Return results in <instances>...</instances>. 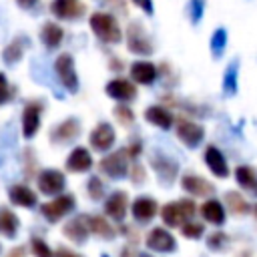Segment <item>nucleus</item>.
I'll list each match as a JSON object with an SVG mask.
<instances>
[{"instance_id": "de8ad7c7", "label": "nucleus", "mask_w": 257, "mask_h": 257, "mask_svg": "<svg viewBox=\"0 0 257 257\" xmlns=\"http://www.w3.org/2000/svg\"><path fill=\"white\" fill-rule=\"evenodd\" d=\"M255 193H257V187H255Z\"/></svg>"}, {"instance_id": "f03ea898", "label": "nucleus", "mask_w": 257, "mask_h": 257, "mask_svg": "<svg viewBox=\"0 0 257 257\" xmlns=\"http://www.w3.org/2000/svg\"><path fill=\"white\" fill-rule=\"evenodd\" d=\"M193 215H195V203L191 199H181V201H175V203H167L161 209L163 223L169 225V227H181Z\"/></svg>"}, {"instance_id": "423d86ee", "label": "nucleus", "mask_w": 257, "mask_h": 257, "mask_svg": "<svg viewBox=\"0 0 257 257\" xmlns=\"http://www.w3.org/2000/svg\"><path fill=\"white\" fill-rule=\"evenodd\" d=\"M54 68H56V74L60 78V82L70 90V92H76L78 90V78H76V72H74V60L70 54H60L54 62Z\"/></svg>"}, {"instance_id": "6ab92c4d", "label": "nucleus", "mask_w": 257, "mask_h": 257, "mask_svg": "<svg viewBox=\"0 0 257 257\" xmlns=\"http://www.w3.org/2000/svg\"><path fill=\"white\" fill-rule=\"evenodd\" d=\"M181 187H183L187 193L195 195V197H207V195H211V193L215 191L209 181H205V179H201V177H197V175H185V177L181 179Z\"/></svg>"}, {"instance_id": "1a4fd4ad", "label": "nucleus", "mask_w": 257, "mask_h": 257, "mask_svg": "<svg viewBox=\"0 0 257 257\" xmlns=\"http://www.w3.org/2000/svg\"><path fill=\"white\" fill-rule=\"evenodd\" d=\"M128 50L137 52V54H151L153 52V44L147 38L145 30L141 24H131L128 26Z\"/></svg>"}, {"instance_id": "9d476101", "label": "nucleus", "mask_w": 257, "mask_h": 257, "mask_svg": "<svg viewBox=\"0 0 257 257\" xmlns=\"http://www.w3.org/2000/svg\"><path fill=\"white\" fill-rule=\"evenodd\" d=\"M106 94L114 100H120V102H126V100H133L137 96V88L131 80L126 78H114L106 84Z\"/></svg>"}, {"instance_id": "bb28decb", "label": "nucleus", "mask_w": 257, "mask_h": 257, "mask_svg": "<svg viewBox=\"0 0 257 257\" xmlns=\"http://www.w3.org/2000/svg\"><path fill=\"white\" fill-rule=\"evenodd\" d=\"M62 36H64V32L56 22H46L42 32H40V38H42L46 48H56L62 42Z\"/></svg>"}, {"instance_id": "f8f14e48", "label": "nucleus", "mask_w": 257, "mask_h": 257, "mask_svg": "<svg viewBox=\"0 0 257 257\" xmlns=\"http://www.w3.org/2000/svg\"><path fill=\"white\" fill-rule=\"evenodd\" d=\"M205 163H207L209 171H211L215 177H219V179L229 177V165H227L223 153H221L217 147H213V145L207 147V151H205Z\"/></svg>"}, {"instance_id": "dca6fc26", "label": "nucleus", "mask_w": 257, "mask_h": 257, "mask_svg": "<svg viewBox=\"0 0 257 257\" xmlns=\"http://www.w3.org/2000/svg\"><path fill=\"white\" fill-rule=\"evenodd\" d=\"M90 145L96 151H106L114 145V128L108 122H100L92 133H90Z\"/></svg>"}, {"instance_id": "09e8293b", "label": "nucleus", "mask_w": 257, "mask_h": 257, "mask_svg": "<svg viewBox=\"0 0 257 257\" xmlns=\"http://www.w3.org/2000/svg\"><path fill=\"white\" fill-rule=\"evenodd\" d=\"M255 213H257V207H255Z\"/></svg>"}, {"instance_id": "412c9836", "label": "nucleus", "mask_w": 257, "mask_h": 257, "mask_svg": "<svg viewBox=\"0 0 257 257\" xmlns=\"http://www.w3.org/2000/svg\"><path fill=\"white\" fill-rule=\"evenodd\" d=\"M157 76V68L153 62H147V60H141V62H135L131 66V78L137 80L139 84H151Z\"/></svg>"}, {"instance_id": "49530a36", "label": "nucleus", "mask_w": 257, "mask_h": 257, "mask_svg": "<svg viewBox=\"0 0 257 257\" xmlns=\"http://www.w3.org/2000/svg\"><path fill=\"white\" fill-rule=\"evenodd\" d=\"M135 257H151L149 253H139V255H135Z\"/></svg>"}, {"instance_id": "5701e85b", "label": "nucleus", "mask_w": 257, "mask_h": 257, "mask_svg": "<svg viewBox=\"0 0 257 257\" xmlns=\"http://www.w3.org/2000/svg\"><path fill=\"white\" fill-rule=\"evenodd\" d=\"M201 215L207 223H213V225H223L225 223V209L217 199L205 201L201 205Z\"/></svg>"}, {"instance_id": "39448f33", "label": "nucleus", "mask_w": 257, "mask_h": 257, "mask_svg": "<svg viewBox=\"0 0 257 257\" xmlns=\"http://www.w3.org/2000/svg\"><path fill=\"white\" fill-rule=\"evenodd\" d=\"M145 243H147V247H149L151 251H159V253H171V251L177 249L175 237H173L167 229H163V227L151 229V231L147 233Z\"/></svg>"}, {"instance_id": "7c9ffc66", "label": "nucleus", "mask_w": 257, "mask_h": 257, "mask_svg": "<svg viewBox=\"0 0 257 257\" xmlns=\"http://www.w3.org/2000/svg\"><path fill=\"white\" fill-rule=\"evenodd\" d=\"M225 201H227V205H229V209H231L233 213H237V215H245V213H249V203H247L239 193L229 191V193L225 195Z\"/></svg>"}, {"instance_id": "f704fd0d", "label": "nucleus", "mask_w": 257, "mask_h": 257, "mask_svg": "<svg viewBox=\"0 0 257 257\" xmlns=\"http://www.w3.org/2000/svg\"><path fill=\"white\" fill-rule=\"evenodd\" d=\"M86 191H88L90 199H94V201H100V199L104 197V185H102V181H100L98 177H90V179H88Z\"/></svg>"}, {"instance_id": "a18cd8bd", "label": "nucleus", "mask_w": 257, "mask_h": 257, "mask_svg": "<svg viewBox=\"0 0 257 257\" xmlns=\"http://www.w3.org/2000/svg\"><path fill=\"white\" fill-rule=\"evenodd\" d=\"M18 4H20L22 8H30V6L36 4V0H18Z\"/></svg>"}, {"instance_id": "e433bc0d", "label": "nucleus", "mask_w": 257, "mask_h": 257, "mask_svg": "<svg viewBox=\"0 0 257 257\" xmlns=\"http://www.w3.org/2000/svg\"><path fill=\"white\" fill-rule=\"evenodd\" d=\"M227 241H229V237L223 231H215V233H211L207 237V247L213 249V251H221V249H225Z\"/></svg>"}, {"instance_id": "a878e982", "label": "nucleus", "mask_w": 257, "mask_h": 257, "mask_svg": "<svg viewBox=\"0 0 257 257\" xmlns=\"http://www.w3.org/2000/svg\"><path fill=\"white\" fill-rule=\"evenodd\" d=\"M86 221H88V229L90 233L102 237V239H114V229L110 227V223L100 217V215H86Z\"/></svg>"}, {"instance_id": "6e6552de", "label": "nucleus", "mask_w": 257, "mask_h": 257, "mask_svg": "<svg viewBox=\"0 0 257 257\" xmlns=\"http://www.w3.org/2000/svg\"><path fill=\"white\" fill-rule=\"evenodd\" d=\"M40 112H42V104L40 102H28L22 110V135L26 139H32L40 126Z\"/></svg>"}, {"instance_id": "c9c22d12", "label": "nucleus", "mask_w": 257, "mask_h": 257, "mask_svg": "<svg viewBox=\"0 0 257 257\" xmlns=\"http://www.w3.org/2000/svg\"><path fill=\"white\" fill-rule=\"evenodd\" d=\"M30 249H32L34 257H54V251L42 239H38V237H32L30 239Z\"/></svg>"}, {"instance_id": "c85d7f7f", "label": "nucleus", "mask_w": 257, "mask_h": 257, "mask_svg": "<svg viewBox=\"0 0 257 257\" xmlns=\"http://www.w3.org/2000/svg\"><path fill=\"white\" fill-rule=\"evenodd\" d=\"M235 179L243 189H255L257 187V173H255V169H251L247 165H241L235 169Z\"/></svg>"}, {"instance_id": "c756f323", "label": "nucleus", "mask_w": 257, "mask_h": 257, "mask_svg": "<svg viewBox=\"0 0 257 257\" xmlns=\"http://www.w3.org/2000/svg\"><path fill=\"white\" fill-rule=\"evenodd\" d=\"M22 54H24V40L22 38H16L12 44L6 46V50L2 52V58H4V62L14 64V62H18L22 58Z\"/></svg>"}, {"instance_id": "4468645a", "label": "nucleus", "mask_w": 257, "mask_h": 257, "mask_svg": "<svg viewBox=\"0 0 257 257\" xmlns=\"http://www.w3.org/2000/svg\"><path fill=\"white\" fill-rule=\"evenodd\" d=\"M88 221H86V215H78V217H74V219H70L66 225H64V229H62V233L70 239V241H74V243H84L86 241V237H88Z\"/></svg>"}, {"instance_id": "9b49d317", "label": "nucleus", "mask_w": 257, "mask_h": 257, "mask_svg": "<svg viewBox=\"0 0 257 257\" xmlns=\"http://www.w3.org/2000/svg\"><path fill=\"white\" fill-rule=\"evenodd\" d=\"M126 207H128V197L124 191H114L106 201H104V213L114 219V221H122L126 215Z\"/></svg>"}, {"instance_id": "0eeeda50", "label": "nucleus", "mask_w": 257, "mask_h": 257, "mask_svg": "<svg viewBox=\"0 0 257 257\" xmlns=\"http://www.w3.org/2000/svg\"><path fill=\"white\" fill-rule=\"evenodd\" d=\"M64 185H66V179L56 169H46L38 175V189L42 195H58L64 191Z\"/></svg>"}, {"instance_id": "2eb2a0df", "label": "nucleus", "mask_w": 257, "mask_h": 257, "mask_svg": "<svg viewBox=\"0 0 257 257\" xmlns=\"http://www.w3.org/2000/svg\"><path fill=\"white\" fill-rule=\"evenodd\" d=\"M203 128L191 120H181L179 126H177V137L181 139V143H185L187 147L195 149L201 141H203Z\"/></svg>"}, {"instance_id": "2f4dec72", "label": "nucleus", "mask_w": 257, "mask_h": 257, "mask_svg": "<svg viewBox=\"0 0 257 257\" xmlns=\"http://www.w3.org/2000/svg\"><path fill=\"white\" fill-rule=\"evenodd\" d=\"M237 92V62H233L223 78V94L225 96H233Z\"/></svg>"}, {"instance_id": "79ce46f5", "label": "nucleus", "mask_w": 257, "mask_h": 257, "mask_svg": "<svg viewBox=\"0 0 257 257\" xmlns=\"http://www.w3.org/2000/svg\"><path fill=\"white\" fill-rule=\"evenodd\" d=\"M133 2H135L137 6H141L147 14H151V12H153V2H151V0H133Z\"/></svg>"}, {"instance_id": "473e14b6", "label": "nucleus", "mask_w": 257, "mask_h": 257, "mask_svg": "<svg viewBox=\"0 0 257 257\" xmlns=\"http://www.w3.org/2000/svg\"><path fill=\"white\" fill-rule=\"evenodd\" d=\"M225 44H227V32H225L223 28H217L215 34H213V38H211V52H213L215 58L223 56Z\"/></svg>"}, {"instance_id": "72a5a7b5", "label": "nucleus", "mask_w": 257, "mask_h": 257, "mask_svg": "<svg viewBox=\"0 0 257 257\" xmlns=\"http://www.w3.org/2000/svg\"><path fill=\"white\" fill-rule=\"evenodd\" d=\"M181 231L187 239H199L203 233H205V227L203 223H197V221H187L181 225Z\"/></svg>"}, {"instance_id": "f3484780", "label": "nucleus", "mask_w": 257, "mask_h": 257, "mask_svg": "<svg viewBox=\"0 0 257 257\" xmlns=\"http://www.w3.org/2000/svg\"><path fill=\"white\" fill-rule=\"evenodd\" d=\"M151 165H153L155 173L159 175V179H161L163 183H173V179L177 177V171H179L177 163L171 161V159L165 157V155H155V157L151 159Z\"/></svg>"}, {"instance_id": "58836bf2", "label": "nucleus", "mask_w": 257, "mask_h": 257, "mask_svg": "<svg viewBox=\"0 0 257 257\" xmlns=\"http://www.w3.org/2000/svg\"><path fill=\"white\" fill-rule=\"evenodd\" d=\"M203 16V0H191V20L197 24Z\"/></svg>"}, {"instance_id": "c03bdc74", "label": "nucleus", "mask_w": 257, "mask_h": 257, "mask_svg": "<svg viewBox=\"0 0 257 257\" xmlns=\"http://www.w3.org/2000/svg\"><path fill=\"white\" fill-rule=\"evenodd\" d=\"M8 257H26V251H24V247H14Z\"/></svg>"}, {"instance_id": "f257e3e1", "label": "nucleus", "mask_w": 257, "mask_h": 257, "mask_svg": "<svg viewBox=\"0 0 257 257\" xmlns=\"http://www.w3.org/2000/svg\"><path fill=\"white\" fill-rule=\"evenodd\" d=\"M90 28H92V32H94L100 40H104V42H108V44H116V42H120V38H122V32H120V28H118L114 16L104 14V12H94V14L90 16Z\"/></svg>"}, {"instance_id": "7ed1b4c3", "label": "nucleus", "mask_w": 257, "mask_h": 257, "mask_svg": "<svg viewBox=\"0 0 257 257\" xmlns=\"http://www.w3.org/2000/svg\"><path fill=\"white\" fill-rule=\"evenodd\" d=\"M74 209V197L72 195H56L52 201L40 205V213L46 217V221L56 223L64 215H68Z\"/></svg>"}, {"instance_id": "aec40b11", "label": "nucleus", "mask_w": 257, "mask_h": 257, "mask_svg": "<svg viewBox=\"0 0 257 257\" xmlns=\"http://www.w3.org/2000/svg\"><path fill=\"white\" fill-rule=\"evenodd\" d=\"M50 10L56 18H78L84 8L80 0H52Z\"/></svg>"}, {"instance_id": "ea45409f", "label": "nucleus", "mask_w": 257, "mask_h": 257, "mask_svg": "<svg viewBox=\"0 0 257 257\" xmlns=\"http://www.w3.org/2000/svg\"><path fill=\"white\" fill-rule=\"evenodd\" d=\"M10 100V88H8V80L6 76L0 72V104L8 102Z\"/></svg>"}, {"instance_id": "20e7f679", "label": "nucleus", "mask_w": 257, "mask_h": 257, "mask_svg": "<svg viewBox=\"0 0 257 257\" xmlns=\"http://www.w3.org/2000/svg\"><path fill=\"white\" fill-rule=\"evenodd\" d=\"M128 159L131 157H128L126 149L116 151V153H112L100 161V171L104 175H108L110 179H122L128 173Z\"/></svg>"}, {"instance_id": "b1692460", "label": "nucleus", "mask_w": 257, "mask_h": 257, "mask_svg": "<svg viewBox=\"0 0 257 257\" xmlns=\"http://www.w3.org/2000/svg\"><path fill=\"white\" fill-rule=\"evenodd\" d=\"M8 195H10V201L14 205H18V207H26L28 209V207L36 205V193L32 189H28L26 185H14Z\"/></svg>"}, {"instance_id": "4be33fe9", "label": "nucleus", "mask_w": 257, "mask_h": 257, "mask_svg": "<svg viewBox=\"0 0 257 257\" xmlns=\"http://www.w3.org/2000/svg\"><path fill=\"white\" fill-rule=\"evenodd\" d=\"M78 120L76 118H66L64 122H60L58 126H54V131L50 133V139L56 143H68L78 135Z\"/></svg>"}, {"instance_id": "37998d69", "label": "nucleus", "mask_w": 257, "mask_h": 257, "mask_svg": "<svg viewBox=\"0 0 257 257\" xmlns=\"http://www.w3.org/2000/svg\"><path fill=\"white\" fill-rule=\"evenodd\" d=\"M133 181H135V183H143V181H145V173H143L141 167H135V171H133Z\"/></svg>"}, {"instance_id": "a211bd4d", "label": "nucleus", "mask_w": 257, "mask_h": 257, "mask_svg": "<svg viewBox=\"0 0 257 257\" xmlns=\"http://www.w3.org/2000/svg\"><path fill=\"white\" fill-rule=\"evenodd\" d=\"M92 167V157L84 147H76L72 149V153L66 159V169L72 173H84Z\"/></svg>"}, {"instance_id": "a19ab883", "label": "nucleus", "mask_w": 257, "mask_h": 257, "mask_svg": "<svg viewBox=\"0 0 257 257\" xmlns=\"http://www.w3.org/2000/svg\"><path fill=\"white\" fill-rule=\"evenodd\" d=\"M54 257H82V255H80V253H76V251H72V249L58 247V249H56V253H54Z\"/></svg>"}, {"instance_id": "4c0bfd02", "label": "nucleus", "mask_w": 257, "mask_h": 257, "mask_svg": "<svg viewBox=\"0 0 257 257\" xmlns=\"http://www.w3.org/2000/svg\"><path fill=\"white\" fill-rule=\"evenodd\" d=\"M114 116H116V120H118L120 124H131V122L135 120L133 110L126 108V106H116V108H114Z\"/></svg>"}, {"instance_id": "ddd939ff", "label": "nucleus", "mask_w": 257, "mask_h": 257, "mask_svg": "<svg viewBox=\"0 0 257 257\" xmlns=\"http://www.w3.org/2000/svg\"><path fill=\"white\" fill-rule=\"evenodd\" d=\"M157 201L155 199H151V197H137L135 201H133V207H131V211H133V217H135V221H139V223H147V221H151L155 215H157Z\"/></svg>"}, {"instance_id": "393cba45", "label": "nucleus", "mask_w": 257, "mask_h": 257, "mask_svg": "<svg viewBox=\"0 0 257 257\" xmlns=\"http://www.w3.org/2000/svg\"><path fill=\"white\" fill-rule=\"evenodd\" d=\"M145 118L149 122L157 124L159 128H165V131L171 128V124H173V114L163 106H149L145 112Z\"/></svg>"}, {"instance_id": "cd10ccee", "label": "nucleus", "mask_w": 257, "mask_h": 257, "mask_svg": "<svg viewBox=\"0 0 257 257\" xmlns=\"http://www.w3.org/2000/svg\"><path fill=\"white\" fill-rule=\"evenodd\" d=\"M18 227H20L18 217L8 209H0V233L6 237H16Z\"/></svg>"}]
</instances>
